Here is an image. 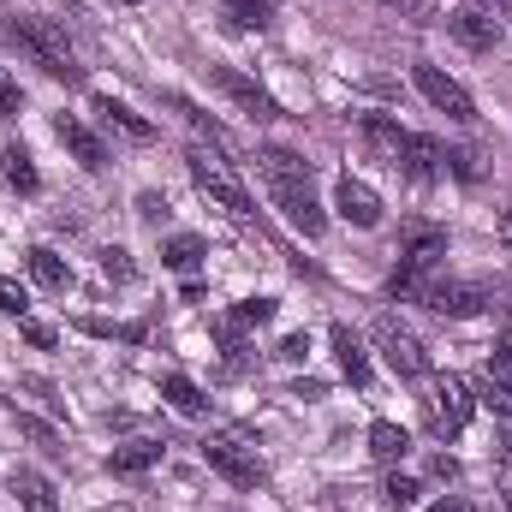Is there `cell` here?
I'll list each match as a JSON object with an SVG mask.
<instances>
[{
	"label": "cell",
	"mask_w": 512,
	"mask_h": 512,
	"mask_svg": "<svg viewBox=\"0 0 512 512\" xmlns=\"http://www.w3.org/2000/svg\"><path fill=\"white\" fill-rule=\"evenodd\" d=\"M256 173H262V185H268L274 209H280L304 239H322L328 215H322V203H316V173H310V161H304L298 149L268 143V149H256Z\"/></svg>",
	"instance_id": "obj_1"
},
{
	"label": "cell",
	"mask_w": 512,
	"mask_h": 512,
	"mask_svg": "<svg viewBox=\"0 0 512 512\" xmlns=\"http://www.w3.org/2000/svg\"><path fill=\"white\" fill-rule=\"evenodd\" d=\"M447 262V233L429 227V221H411L405 227V245H399V274H393V298H423L435 286V268Z\"/></svg>",
	"instance_id": "obj_2"
},
{
	"label": "cell",
	"mask_w": 512,
	"mask_h": 512,
	"mask_svg": "<svg viewBox=\"0 0 512 512\" xmlns=\"http://www.w3.org/2000/svg\"><path fill=\"white\" fill-rule=\"evenodd\" d=\"M12 42H18L48 78H66V84L84 78V66H78V54H72V42H66L60 24H48V18H18V24H12Z\"/></svg>",
	"instance_id": "obj_3"
},
{
	"label": "cell",
	"mask_w": 512,
	"mask_h": 512,
	"mask_svg": "<svg viewBox=\"0 0 512 512\" xmlns=\"http://www.w3.org/2000/svg\"><path fill=\"white\" fill-rule=\"evenodd\" d=\"M185 167H191V179H197V191L209 197V203H221L233 221H251L256 215V203H251V191L233 179V167L215 155V149H203V143H191L185 149Z\"/></svg>",
	"instance_id": "obj_4"
},
{
	"label": "cell",
	"mask_w": 512,
	"mask_h": 512,
	"mask_svg": "<svg viewBox=\"0 0 512 512\" xmlns=\"http://www.w3.org/2000/svg\"><path fill=\"white\" fill-rule=\"evenodd\" d=\"M471 411H477V399H471V387L459 382V376H435L429 393H423V423H429V435H441V441H453V435L471 423Z\"/></svg>",
	"instance_id": "obj_5"
},
{
	"label": "cell",
	"mask_w": 512,
	"mask_h": 512,
	"mask_svg": "<svg viewBox=\"0 0 512 512\" xmlns=\"http://www.w3.org/2000/svg\"><path fill=\"white\" fill-rule=\"evenodd\" d=\"M370 340H376V352L387 358V370H393V376H405V382H411V376H423V370H429V352H423V340H417V334H411L399 316H376Z\"/></svg>",
	"instance_id": "obj_6"
},
{
	"label": "cell",
	"mask_w": 512,
	"mask_h": 512,
	"mask_svg": "<svg viewBox=\"0 0 512 512\" xmlns=\"http://www.w3.org/2000/svg\"><path fill=\"white\" fill-rule=\"evenodd\" d=\"M203 465H209V471H221L233 489H262V483H268V465L256 459V447H245V441H227V435L203 441Z\"/></svg>",
	"instance_id": "obj_7"
},
{
	"label": "cell",
	"mask_w": 512,
	"mask_h": 512,
	"mask_svg": "<svg viewBox=\"0 0 512 512\" xmlns=\"http://www.w3.org/2000/svg\"><path fill=\"white\" fill-rule=\"evenodd\" d=\"M411 78H417V90H423V96H429V102H435V108H441L453 126H471V120H477V102H471V90H465L459 78H447L441 66L417 60V66H411Z\"/></svg>",
	"instance_id": "obj_8"
},
{
	"label": "cell",
	"mask_w": 512,
	"mask_h": 512,
	"mask_svg": "<svg viewBox=\"0 0 512 512\" xmlns=\"http://www.w3.org/2000/svg\"><path fill=\"white\" fill-rule=\"evenodd\" d=\"M209 84H215L239 114H251V120H280V102H274L256 78H245L239 66H209Z\"/></svg>",
	"instance_id": "obj_9"
},
{
	"label": "cell",
	"mask_w": 512,
	"mask_h": 512,
	"mask_svg": "<svg viewBox=\"0 0 512 512\" xmlns=\"http://www.w3.org/2000/svg\"><path fill=\"white\" fill-rule=\"evenodd\" d=\"M423 304H429L435 316H477V310L495 304V292H489L483 280H435V286L423 292Z\"/></svg>",
	"instance_id": "obj_10"
},
{
	"label": "cell",
	"mask_w": 512,
	"mask_h": 512,
	"mask_svg": "<svg viewBox=\"0 0 512 512\" xmlns=\"http://www.w3.org/2000/svg\"><path fill=\"white\" fill-rule=\"evenodd\" d=\"M358 143H364L382 167L399 173V167H405V143H411V131L399 126V120H387V114H364V120H358Z\"/></svg>",
	"instance_id": "obj_11"
},
{
	"label": "cell",
	"mask_w": 512,
	"mask_h": 512,
	"mask_svg": "<svg viewBox=\"0 0 512 512\" xmlns=\"http://www.w3.org/2000/svg\"><path fill=\"white\" fill-rule=\"evenodd\" d=\"M334 209H340V221H346V227H364V233H370V227H382V197H376L364 179H352V173L334 185Z\"/></svg>",
	"instance_id": "obj_12"
},
{
	"label": "cell",
	"mask_w": 512,
	"mask_h": 512,
	"mask_svg": "<svg viewBox=\"0 0 512 512\" xmlns=\"http://www.w3.org/2000/svg\"><path fill=\"white\" fill-rule=\"evenodd\" d=\"M447 30H453V42H459V48H471V54H489V48L501 42V18H489V12H477V6L453 12V18H447Z\"/></svg>",
	"instance_id": "obj_13"
},
{
	"label": "cell",
	"mask_w": 512,
	"mask_h": 512,
	"mask_svg": "<svg viewBox=\"0 0 512 512\" xmlns=\"http://www.w3.org/2000/svg\"><path fill=\"white\" fill-rule=\"evenodd\" d=\"M405 179H417V185H435L441 173H447V149L435 143V137H417L411 131V143H405V167H399Z\"/></svg>",
	"instance_id": "obj_14"
},
{
	"label": "cell",
	"mask_w": 512,
	"mask_h": 512,
	"mask_svg": "<svg viewBox=\"0 0 512 512\" xmlns=\"http://www.w3.org/2000/svg\"><path fill=\"white\" fill-rule=\"evenodd\" d=\"M54 137H60V143L78 155V167H90V173H96V167H108V149H102V137H96L90 126H78L72 114H60V120H54Z\"/></svg>",
	"instance_id": "obj_15"
},
{
	"label": "cell",
	"mask_w": 512,
	"mask_h": 512,
	"mask_svg": "<svg viewBox=\"0 0 512 512\" xmlns=\"http://www.w3.org/2000/svg\"><path fill=\"white\" fill-rule=\"evenodd\" d=\"M334 358H340V376L352 387H370V352H364V340H358L346 322L334 328Z\"/></svg>",
	"instance_id": "obj_16"
},
{
	"label": "cell",
	"mask_w": 512,
	"mask_h": 512,
	"mask_svg": "<svg viewBox=\"0 0 512 512\" xmlns=\"http://www.w3.org/2000/svg\"><path fill=\"white\" fill-rule=\"evenodd\" d=\"M96 114H102V126L120 131L126 143H149V137H155V126H149L143 114H131L126 102H114V96H96Z\"/></svg>",
	"instance_id": "obj_17"
},
{
	"label": "cell",
	"mask_w": 512,
	"mask_h": 512,
	"mask_svg": "<svg viewBox=\"0 0 512 512\" xmlns=\"http://www.w3.org/2000/svg\"><path fill=\"white\" fill-rule=\"evenodd\" d=\"M0 173H6V185H12V191H24V197H36V191H42V173H36V161H30V149H24V143H6V149H0Z\"/></svg>",
	"instance_id": "obj_18"
},
{
	"label": "cell",
	"mask_w": 512,
	"mask_h": 512,
	"mask_svg": "<svg viewBox=\"0 0 512 512\" xmlns=\"http://www.w3.org/2000/svg\"><path fill=\"white\" fill-rule=\"evenodd\" d=\"M12 495L24 501V512H60V501H54V483L42 477V471H12Z\"/></svg>",
	"instance_id": "obj_19"
},
{
	"label": "cell",
	"mask_w": 512,
	"mask_h": 512,
	"mask_svg": "<svg viewBox=\"0 0 512 512\" xmlns=\"http://www.w3.org/2000/svg\"><path fill=\"white\" fill-rule=\"evenodd\" d=\"M30 262V274H36V286H48V292H66L72 286V262L60 251H48V245H36V251L24 256Z\"/></svg>",
	"instance_id": "obj_20"
},
{
	"label": "cell",
	"mask_w": 512,
	"mask_h": 512,
	"mask_svg": "<svg viewBox=\"0 0 512 512\" xmlns=\"http://www.w3.org/2000/svg\"><path fill=\"white\" fill-rule=\"evenodd\" d=\"M161 441H131V447H114L108 453V471L114 477H137V471H149V465H161Z\"/></svg>",
	"instance_id": "obj_21"
},
{
	"label": "cell",
	"mask_w": 512,
	"mask_h": 512,
	"mask_svg": "<svg viewBox=\"0 0 512 512\" xmlns=\"http://www.w3.org/2000/svg\"><path fill=\"white\" fill-rule=\"evenodd\" d=\"M405 453H411V435H405L399 423H387V417L370 423V459H376V465H399Z\"/></svg>",
	"instance_id": "obj_22"
},
{
	"label": "cell",
	"mask_w": 512,
	"mask_h": 512,
	"mask_svg": "<svg viewBox=\"0 0 512 512\" xmlns=\"http://www.w3.org/2000/svg\"><path fill=\"white\" fill-rule=\"evenodd\" d=\"M203 256H209V245H203L197 233H173V239L161 245V262H167V268H179V274H191Z\"/></svg>",
	"instance_id": "obj_23"
},
{
	"label": "cell",
	"mask_w": 512,
	"mask_h": 512,
	"mask_svg": "<svg viewBox=\"0 0 512 512\" xmlns=\"http://www.w3.org/2000/svg\"><path fill=\"white\" fill-rule=\"evenodd\" d=\"M161 393H167V405H173V411H185V417H203V411H209L203 387L185 382V376H167V382H161Z\"/></svg>",
	"instance_id": "obj_24"
},
{
	"label": "cell",
	"mask_w": 512,
	"mask_h": 512,
	"mask_svg": "<svg viewBox=\"0 0 512 512\" xmlns=\"http://www.w3.org/2000/svg\"><path fill=\"white\" fill-rule=\"evenodd\" d=\"M227 6V18L239 24V30H262L274 12H280V0H221Z\"/></svg>",
	"instance_id": "obj_25"
},
{
	"label": "cell",
	"mask_w": 512,
	"mask_h": 512,
	"mask_svg": "<svg viewBox=\"0 0 512 512\" xmlns=\"http://www.w3.org/2000/svg\"><path fill=\"white\" fill-rule=\"evenodd\" d=\"M274 310H280L274 298H245V304H239L227 322H233V328H262V322H274Z\"/></svg>",
	"instance_id": "obj_26"
},
{
	"label": "cell",
	"mask_w": 512,
	"mask_h": 512,
	"mask_svg": "<svg viewBox=\"0 0 512 512\" xmlns=\"http://www.w3.org/2000/svg\"><path fill=\"white\" fill-rule=\"evenodd\" d=\"M84 334H102V340H143L149 328H143V322H96V316H84Z\"/></svg>",
	"instance_id": "obj_27"
},
{
	"label": "cell",
	"mask_w": 512,
	"mask_h": 512,
	"mask_svg": "<svg viewBox=\"0 0 512 512\" xmlns=\"http://www.w3.org/2000/svg\"><path fill=\"white\" fill-rule=\"evenodd\" d=\"M102 274H108V280H120V286H126V280H137V262H131V251L108 245V251H102Z\"/></svg>",
	"instance_id": "obj_28"
},
{
	"label": "cell",
	"mask_w": 512,
	"mask_h": 512,
	"mask_svg": "<svg viewBox=\"0 0 512 512\" xmlns=\"http://www.w3.org/2000/svg\"><path fill=\"white\" fill-rule=\"evenodd\" d=\"M18 435H30V441H36V447H48V453L60 447V435H54L42 417H30V411H18Z\"/></svg>",
	"instance_id": "obj_29"
},
{
	"label": "cell",
	"mask_w": 512,
	"mask_h": 512,
	"mask_svg": "<svg viewBox=\"0 0 512 512\" xmlns=\"http://www.w3.org/2000/svg\"><path fill=\"white\" fill-rule=\"evenodd\" d=\"M382 495L393 501V507H411V501H417L423 489H417V477H399V471H393V477H387V489H382Z\"/></svg>",
	"instance_id": "obj_30"
},
{
	"label": "cell",
	"mask_w": 512,
	"mask_h": 512,
	"mask_svg": "<svg viewBox=\"0 0 512 512\" xmlns=\"http://www.w3.org/2000/svg\"><path fill=\"white\" fill-rule=\"evenodd\" d=\"M483 405L501 411V417L512 423V382H483Z\"/></svg>",
	"instance_id": "obj_31"
},
{
	"label": "cell",
	"mask_w": 512,
	"mask_h": 512,
	"mask_svg": "<svg viewBox=\"0 0 512 512\" xmlns=\"http://www.w3.org/2000/svg\"><path fill=\"white\" fill-rule=\"evenodd\" d=\"M24 108V90H18V78L12 72H0V120H12Z\"/></svg>",
	"instance_id": "obj_32"
},
{
	"label": "cell",
	"mask_w": 512,
	"mask_h": 512,
	"mask_svg": "<svg viewBox=\"0 0 512 512\" xmlns=\"http://www.w3.org/2000/svg\"><path fill=\"white\" fill-rule=\"evenodd\" d=\"M137 221H149V227H161V221H167V197H155V191H143V197H137Z\"/></svg>",
	"instance_id": "obj_33"
},
{
	"label": "cell",
	"mask_w": 512,
	"mask_h": 512,
	"mask_svg": "<svg viewBox=\"0 0 512 512\" xmlns=\"http://www.w3.org/2000/svg\"><path fill=\"white\" fill-rule=\"evenodd\" d=\"M0 310H6V316H24V310H30V298H24L18 280H0Z\"/></svg>",
	"instance_id": "obj_34"
},
{
	"label": "cell",
	"mask_w": 512,
	"mask_h": 512,
	"mask_svg": "<svg viewBox=\"0 0 512 512\" xmlns=\"http://www.w3.org/2000/svg\"><path fill=\"white\" fill-rule=\"evenodd\" d=\"M489 382H512V334L495 346V358H489Z\"/></svg>",
	"instance_id": "obj_35"
},
{
	"label": "cell",
	"mask_w": 512,
	"mask_h": 512,
	"mask_svg": "<svg viewBox=\"0 0 512 512\" xmlns=\"http://www.w3.org/2000/svg\"><path fill=\"white\" fill-rule=\"evenodd\" d=\"M18 322H24V340L30 346H54V328L48 322H30V316H18Z\"/></svg>",
	"instance_id": "obj_36"
},
{
	"label": "cell",
	"mask_w": 512,
	"mask_h": 512,
	"mask_svg": "<svg viewBox=\"0 0 512 512\" xmlns=\"http://www.w3.org/2000/svg\"><path fill=\"white\" fill-rule=\"evenodd\" d=\"M310 352V340L304 334H292V340H280V358H304Z\"/></svg>",
	"instance_id": "obj_37"
},
{
	"label": "cell",
	"mask_w": 512,
	"mask_h": 512,
	"mask_svg": "<svg viewBox=\"0 0 512 512\" xmlns=\"http://www.w3.org/2000/svg\"><path fill=\"white\" fill-rule=\"evenodd\" d=\"M423 512H477L471 501H459V495H447V501H435V507H423Z\"/></svg>",
	"instance_id": "obj_38"
},
{
	"label": "cell",
	"mask_w": 512,
	"mask_h": 512,
	"mask_svg": "<svg viewBox=\"0 0 512 512\" xmlns=\"http://www.w3.org/2000/svg\"><path fill=\"white\" fill-rule=\"evenodd\" d=\"M495 233H501V245L512 251V209H501V221H495Z\"/></svg>",
	"instance_id": "obj_39"
},
{
	"label": "cell",
	"mask_w": 512,
	"mask_h": 512,
	"mask_svg": "<svg viewBox=\"0 0 512 512\" xmlns=\"http://www.w3.org/2000/svg\"><path fill=\"white\" fill-rule=\"evenodd\" d=\"M387 6H405V12H429V0H387Z\"/></svg>",
	"instance_id": "obj_40"
},
{
	"label": "cell",
	"mask_w": 512,
	"mask_h": 512,
	"mask_svg": "<svg viewBox=\"0 0 512 512\" xmlns=\"http://www.w3.org/2000/svg\"><path fill=\"white\" fill-rule=\"evenodd\" d=\"M501 501H507V507H512V471H507V477H501Z\"/></svg>",
	"instance_id": "obj_41"
},
{
	"label": "cell",
	"mask_w": 512,
	"mask_h": 512,
	"mask_svg": "<svg viewBox=\"0 0 512 512\" xmlns=\"http://www.w3.org/2000/svg\"><path fill=\"white\" fill-rule=\"evenodd\" d=\"M495 6H512V0H495Z\"/></svg>",
	"instance_id": "obj_42"
},
{
	"label": "cell",
	"mask_w": 512,
	"mask_h": 512,
	"mask_svg": "<svg viewBox=\"0 0 512 512\" xmlns=\"http://www.w3.org/2000/svg\"><path fill=\"white\" fill-rule=\"evenodd\" d=\"M120 6H137V0H120Z\"/></svg>",
	"instance_id": "obj_43"
}]
</instances>
